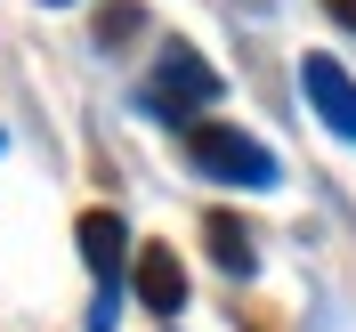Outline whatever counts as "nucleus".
I'll list each match as a JSON object with an SVG mask.
<instances>
[{"label": "nucleus", "instance_id": "nucleus-1", "mask_svg": "<svg viewBox=\"0 0 356 332\" xmlns=\"http://www.w3.org/2000/svg\"><path fill=\"white\" fill-rule=\"evenodd\" d=\"M195 106H219V73L202 65L186 41H170L154 57V81H146V113L154 122H186L195 130Z\"/></svg>", "mask_w": 356, "mask_h": 332}, {"label": "nucleus", "instance_id": "nucleus-2", "mask_svg": "<svg viewBox=\"0 0 356 332\" xmlns=\"http://www.w3.org/2000/svg\"><path fill=\"white\" fill-rule=\"evenodd\" d=\"M186 155H195L202 178H227V187H275V155H267L259 138L227 130V122H195V130H186Z\"/></svg>", "mask_w": 356, "mask_h": 332}, {"label": "nucleus", "instance_id": "nucleus-3", "mask_svg": "<svg viewBox=\"0 0 356 332\" xmlns=\"http://www.w3.org/2000/svg\"><path fill=\"white\" fill-rule=\"evenodd\" d=\"M81 260L97 276V308H89V332L113 324V292H122V267H130V227L113 211H81Z\"/></svg>", "mask_w": 356, "mask_h": 332}, {"label": "nucleus", "instance_id": "nucleus-4", "mask_svg": "<svg viewBox=\"0 0 356 332\" xmlns=\"http://www.w3.org/2000/svg\"><path fill=\"white\" fill-rule=\"evenodd\" d=\"M300 89H308L316 122H324L332 138H348V146H356V81H348V73H340L332 57H308V65H300Z\"/></svg>", "mask_w": 356, "mask_h": 332}, {"label": "nucleus", "instance_id": "nucleus-5", "mask_svg": "<svg viewBox=\"0 0 356 332\" xmlns=\"http://www.w3.org/2000/svg\"><path fill=\"white\" fill-rule=\"evenodd\" d=\"M130 284H138V308H154V316H178L186 308V267H178L170 244H146L130 260Z\"/></svg>", "mask_w": 356, "mask_h": 332}, {"label": "nucleus", "instance_id": "nucleus-6", "mask_svg": "<svg viewBox=\"0 0 356 332\" xmlns=\"http://www.w3.org/2000/svg\"><path fill=\"white\" fill-rule=\"evenodd\" d=\"M202 244H211V260H219L227 276H251V267H259V251H251V227L235 219V211H211V219H202Z\"/></svg>", "mask_w": 356, "mask_h": 332}, {"label": "nucleus", "instance_id": "nucleus-7", "mask_svg": "<svg viewBox=\"0 0 356 332\" xmlns=\"http://www.w3.org/2000/svg\"><path fill=\"white\" fill-rule=\"evenodd\" d=\"M324 8H332V17H340V24L356 33V0H324Z\"/></svg>", "mask_w": 356, "mask_h": 332}, {"label": "nucleus", "instance_id": "nucleus-8", "mask_svg": "<svg viewBox=\"0 0 356 332\" xmlns=\"http://www.w3.org/2000/svg\"><path fill=\"white\" fill-rule=\"evenodd\" d=\"M49 8H65V0H49Z\"/></svg>", "mask_w": 356, "mask_h": 332}]
</instances>
